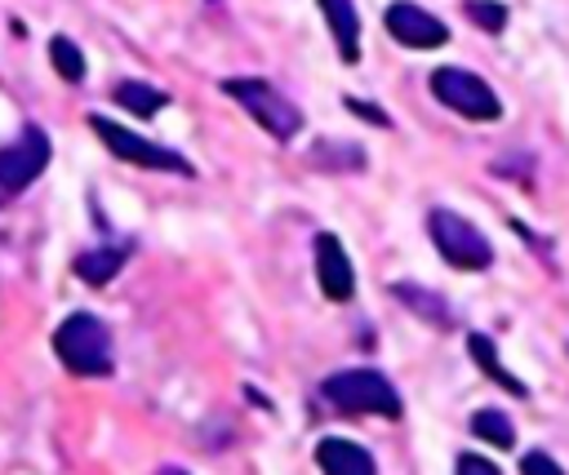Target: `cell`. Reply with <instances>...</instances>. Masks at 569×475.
<instances>
[{"mask_svg": "<svg viewBox=\"0 0 569 475\" xmlns=\"http://www.w3.org/2000/svg\"><path fill=\"white\" fill-rule=\"evenodd\" d=\"M53 355L76 377H102V373H111V333L98 315L71 311L53 333Z\"/></svg>", "mask_w": 569, "mask_h": 475, "instance_id": "obj_1", "label": "cell"}, {"mask_svg": "<svg viewBox=\"0 0 569 475\" xmlns=\"http://www.w3.org/2000/svg\"><path fill=\"white\" fill-rule=\"evenodd\" d=\"M320 395L342 408V413H378V417H400V395L396 386L373 373V368H342L333 377H325Z\"/></svg>", "mask_w": 569, "mask_h": 475, "instance_id": "obj_2", "label": "cell"}, {"mask_svg": "<svg viewBox=\"0 0 569 475\" xmlns=\"http://www.w3.org/2000/svg\"><path fill=\"white\" fill-rule=\"evenodd\" d=\"M222 93L236 98V102H240L271 138H280V142L302 129V111H298L284 93H276L267 80H253V75L244 80V75H236V80H222Z\"/></svg>", "mask_w": 569, "mask_h": 475, "instance_id": "obj_3", "label": "cell"}, {"mask_svg": "<svg viewBox=\"0 0 569 475\" xmlns=\"http://www.w3.org/2000/svg\"><path fill=\"white\" fill-rule=\"evenodd\" d=\"M427 231H431L440 257H445L449 266H458V271H485V266L493 262L489 240H485L462 213H453V209H431Z\"/></svg>", "mask_w": 569, "mask_h": 475, "instance_id": "obj_4", "label": "cell"}, {"mask_svg": "<svg viewBox=\"0 0 569 475\" xmlns=\"http://www.w3.org/2000/svg\"><path fill=\"white\" fill-rule=\"evenodd\" d=\"M89 129L107 142V151H111V155H120V160H129V164L196 178V169H191V160H187V155H178V151H169V146H160V142H147L142 133H133V129H124V124H116V120H107V115H93V120H89Z\"/></svg>", "mask_w": 569, "mask_h": 475, "instance_id": "obj_5", "label": "cell"}, {"mask_svg": "<svg viewBox=\"0 0 569 475\" xmlns=\"http://www.w3.org/2000/svg\"><path fill=\"white\" fill-rule=\"evenodd\" d=\"M431 93L449 107V111H458L462 120H498L502 115V102H498V93L480 80V75H471V71H462V67H440V71H431Z\"/></svg>", "mask_w": 569, "mask_h": 475, "instance_id": "obj_6", "label": "cell"}, {"mask_svg": "<svg viewBox=\"0 0 569 475\" xmlns=\"http://www.w3.org/2000/svg\"><path fill=\"white\" fill-rule=\"evenodd\" d=\"M44 164H49V138L40 129H22L9 146H0V186H4V195L27 191L40 178Z\"/></svg>", "mask_w": 569, "mask_h": 475, "instance_id": "obj_7", "label": "cell"}, {"mask_svg": "<svg viewBox=\"0 0 569 475\" xmlns=\"http://www.w3.org/2000/svg\"><path fill=\"white\" fill-rule=\"evenodd\" d=\"M382 22H387V31H391L405 49H440V44L449 40V27H445L436 13H427V9H418V4H409V0L387 4Z\"/></svg>", "mask_w": 569, "mask_h": 475, "instance_id": "obj_8", "label": "cell"}, {"mask_svg": "<svg viewBox=\"0 0 569 475\" xmlns=\"http://www.w3.org/2000/svg\"><path fill=\"white\" fill-rule=\"evenodd\" d=\"M316 280H320V293L329 302H347L356 293L351 257H347V249H342V240L333 231H320L316 235Z\"/></svg>", "mask_w": 569, "mask_h": 475, "instance_id": "obj_9", "label": "cell"}, {"mask_svg": "<svg viewBox=\"0 0 569 475\" xmlns=\"http://www.w3.org/2000/svg\"><path fill=\"white\" fill-rule=\"evenodd\" d=\"M316 462L325 475H378L369 448H360L356 439H342V435H329L316 444Z\"/></svg>", "mask_w": 569, "mask_h": 475, "instance_id": "obj_10", "label": "cell"}, {"mask_svg": "<svg viewBox=\"0 0 569 475\" xmlns=\"http://www.w3.org/2000/svg\"><path fill=\"white\" fill-rule=\"evenodd\" d=\"M320 13L333 31V44H338V58L342 62H360V18H356V4L351 0H320Z\"/></svg>", "mask_w": 569, "mask_h": 475, "instance_id": "obj_11", "label": "cell"}, {"mask_svg": "<svg viewBox=\"0 0 569 475\" xmlns=\"http://www.w3.org/2000/svg\"><path fill=\"white\" fill-rule=\"evenodd\" d=\"M124 257H129V244H98V249H84V253L71 262V271H76L84 284H107V280L124 266Z\"/></svg>", "mask_w": 569, "mask_h": 475, "instance_id": "obj_12", "label": "cell"}, {"mask_svg": "<svg viewBox=\"0 0 569 475\" xmlns=\"http://www.w3.org/2000/svg\"><path fill=\"white\" fill-rule=\"evenodd\" d=\"M467 351H471L476 368H485V377H493L498 386H507V391H511V395H520V400L529 395V391H525V382H520V377H511V373L502 368V360H498V351H493V342H489L485 333H471V337H467Z\"/></svg>", "mask_w": 569, "mask_h": 475, "instance_id": "obj_13", "label": "cell"}, {"mask_svg": "<svg viewBox=\"0 0 569 475\" xmlns=\"http://www.w3.org/2000/svg\"><path fill=\"white\" fill-rule=\"evenodd\" d=\"M116 107H124L129 115H156L160 107H169V93H160V89H151V84H142V80H124V84H116Z\"/></svg>", "mask_w": 569, "mask_h": 475, "instance_id": "obj_14", "label": "cell"}, {"mask_svg": "<svg viewBox=\"0 0 569 475\" xmlns=\"http://www.w3.org/2000/svg\"><path fill=\"white\" fill-rule=\"evenodd\" d=\"M391 293H396L405 306H413L422 320H431V324H440V329H449V324H453V320H449V306H445L436 293H427V289H418V284H409V280L391 284Z\"/></svg>", "mask_w": 569, "mask_h": 475, "instance_id": "obj_15", "label": "cell"}, {"mask_svg": "<svg viewBox=\"0 0 569 475\" xmlns=\"http://www.w3.org/2000/svg\"><path fill=\"white\" fill-rule=\"evenodd\" d=\"M471 435L489 439L493 448H511V444H516V426H511V417L498 413V408H480V413H471Z\"/></svg>", "mask_w": 569, "mask_h": 475, "instance_id": "obj_16", "label": "cell"}, {"mask_svg": "<svg viewBox=\"0 0 569 475\" xmlns=\"http://www.w3.org/2000/svg\"><path fill=\"white\" fill-rule=\"evenodd\" d=\"M49 62H53V71H58L62 80H71V84L84 80V53H80L67 36H53V40H49Z\"/></svg>", "mask_w": 569, "mask_h": 475, "instance_id": "obj_17", "label": "cell"}, {"mask_svg": "<svg viewBox=\"0 0 569 475\" xmlns=\"http://www.w3.org/2000/svg\"><path fill=\"white\" fill-rule=\"evenodd\" d=\"M462 13H467L480 31H489V36H498V31L507 27V4H502V0H462Z\"/></svg>", "mask_w": 569, "mask_h": 475, "instance_id": "obj_18", "label": "cell"}, {"mask_svg": "<svg viewBox=\"0 0 569 475\" xmlns=\"http://www.w3.org/2000/svg\"><path fill=\"white\" fill-rule=\"evenodd\" d=\"M311 160H316V164H325V169H360V164H365V151H360V146L320 142V146L311 151Z\"/></svg>", "mask_w": 569, "mask_h": 475, "instance_id": "obj_19", "label": "cell"}, {"mask_svg": "<svg viewBox=\"0 0 569 475\" xmlns=\"http://www.w3.org/2000/svg\"><path fill=\"white\" fill-rule=\"evenodd\" d=\"M520 475H565V471H560V462L547 457L542 448H529V453L520 457Z\"/></svg>", "mask_w": 569, "mask_h": 475, "instance_id": "obj_20", "label": "cell"}, {"mask_svg": "<svg viewBox=\"0 0 569 475\" xmlns=\"http://www.w3.org/2000/svg\"><path fill=\"white\" fill-rule=\"evenodd\" d=\"M458 475H498V466L480 453H458Z\"/></svg>", "mask_w": 569, "mask_h": 475, "instance_id": "obj_21", "label": "cell"}, {"mask_svg": "<svg viewBox=\"0 0 569 475\" xmlns=\"http://www.w3.org/2000/svg\"><path fill=\"white\" fill-rule=\"evenodd\" d=\"M347 107H351L356 115H365V120H373V124H382V129L391 124V120H387V111H378L373 102H360V98H347Z\"/></svg>", "mask_w": 569, "mask_h": 475, "instance_id": "obj_22", "label": "cell"}, {"mask_svg": "<svg viewBox=\"0 0 569 475\" xmlns=\"http://www.w3.org/2000/svg\"><path fill=\"white\" fill-rule=\"evenodd\" d=\"M156 475H187V471H178V466H164V471H156Z\"/></svg>", "mask_w": 569, "mask_h": 475, "instance_id": "obj_23", "label": "cell"}, {"mask_svg": "<svg viewBox=\"0 0 569 475\" xmlns=\"http://www.w3.org/2000/svg\"><path fill=\"white\" fill-rule=\"evenodd\" d=\"M4 200H9V195H4V186H0V204H4Z\"/></svg>", "mask_w": 569, "mask_h": 475, "instance_id": "obj_24", "label": "cell"}]
</instances>
